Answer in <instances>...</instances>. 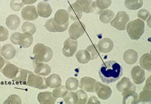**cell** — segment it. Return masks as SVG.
Instances as JSON below:
<instances>
[{
  "label": "cell",
  "mask_w": 151,
  "mask_h": 104,
  "mask_svg": "<svg viewBox=\"0 0 151 104\" xmlns=\"http://www.w3.org/2000/svg\"><path fill=\"white\" fill-rule=\"evenodd\" d=\"M122 66L116 61L109 60L101 65L99 70V76L104 83L109 84L119 80L122 75Z\"/></svg>",
  "instance_id": "6da1fadb"
},
{
  "label": "cell",
  "mask_w": 151,
  "mask_h": 104,
  "mask_svg": "<svg viewBox=\"0 0 151 104\" xmlns=\"http://www.w3.org/2000/svg\"><path fill=\"white\" fill-rule=\"evenodd\" d=\"M33 61L40 62H48L52 59L53 52L49 47L38 43L33 47Z\"/></svg>",
  "instance_id": "7a4b0ae2"
},
{
  "label": "cell",
  "mask_w": 151,
  "mask_h": 104,
  "mask_svg": "<svg viewBox=\"0 0 151 104\" xmlns=\"http://www.w3.org/2000/svg\"><path fill=\"white\" fill-rule=\"evenodd\" d=\"M145 24L144 21L137 19L129 22L127 25V32L129 36L133 40H138L145 31Z\"/></svg>",
  "instance_id": "3957f363"
},
{
  "label": "cell",
  "mask_w": 151,
  "mask_h": 104,
  "mask_svg": "<svg viewBox=\"0 0 151 104\" xmlns=\"http://www.w3.org/2000/svg\"><path fill=\"white\" fill-rule=\"evenodd\" d=\"M129 15L124 11H119L115 18L110 23L111 25L119 31H124L126 29L127 23L129 21Z\"/></svg>",
  "instance_id": "277c9868"
},
{
  "label": "cell",
  "mask_w": 151,
  "mask_h": 104,
  "mask_svg": "<svg viewBox=\"0 0 151 104\" xmlns=\"http://www.w3.org/2000/svg\"><path fill=\"white\" fill-rule=\"evenodd\" d=\"M45 77L33 74L30 72L27 79L26 85L34 87L39 89H44L48 88L45 82Z\"/></svg>",
  "instance_id": "5b68a950"
},
{
  "label": "cell",
  "mask_w": 151,
  "mask_h": 104,
  "mask_svg": "<svg viewBox=\"0 0 151 104\" xmlns=\"http://www.w3.org/2000/svg\"><path fill=\"white\" fill-rule=\"evenodd\" d=\"M86 29V25L82 22L79 21L74 22L68 29L70 38L73 40L78 39L85 33Z\"/></svg>",
  "instance_id": "8992f818"
},
{
  "label": "cell",
  "mask_w": 151,
  "mask_h": 104,
  "mask_svg": "<svg viewBox=\"0 0 151 104\" xmlns=\"http://www.w3.org/2000/svg\"><path fill=\"white\" fill-rule=\"evenodd\" d=\"M78 42L76 40L68 38L64 42V47L62 49L63 55L67 57H71L77 51Z\"/></svg>",
  "instance_id": "52a82bcc"
},
{
  "label": "cell",
  "mask_w": 151,
  "mask_h": 104,
  "mask_svg": "<svg viewBox=\"0 0 151 104\" xmlns=\"http://www.w3.org/2000/svg\"><path fill=\"white\" fill-rule=\"evenodd\" d=\"M95 91L98 97L102 100H106L109 98L112 93V91L109 86L98 81L96 83Z\"/></svg>",
  "instance_id": "ba28073f"
},
{
  "label": "cell",
  "mask_w": 151,
  "mask_h": 104,
  "mask_svg": "<svg viewBox=\"0 0 151 104\" xmlns=\"http://www.w3.org/2000/svg\"><path fill=\"white\" fill-rule=\"evenodd\" d=\"M74 3L81 11L86 14L93 13L96 8V1L92 0H77Z\"/></svg>",
  "instance_id": "9c48e42d"
},
{
  "label": "cell",
  "mask_w": 151,
  "mask_h": 104,
  "mask_svg": "<svg viewBox=\"0 0 151 104\" xmlns=\"http://www.w3.org/2000/svg\"><path fill=\"white\" fill-rule=\"evenodd\" d=\"M22 17L24 20L34 21L38 17L36 7L33 6H29L23 8L21 12Z\"/></svg>",
  "instance_id": "30bf717a"
},
{
  "label": "cell",
  "mask_w": 151,
  "mask_h": 104,
  "mask_svg": "<svg viewBox=\"0 0 151 104\" xmlns=\"http://www.w3.org/2000/svg\"><path fill=\"white\" fill-rule=\"evenodd\" d=\"M97 81L90 77H83L81 79L80 88L82 90L89 92H95L96 83Z\"/></svg>",
  "instance_id": "8fae6325"
},
{
  "label": "cell",
  "mask_w": 151,
  "mask_h": 104,
  "mask_svg": "<svg viewBox=\"0 0 151 104\" xmlns=\"http://www.w3.org/2000/svg\"><path fill=\"white\" fill-rule=\"evenodd\" d=\"M34 73L42 76H46L51 72V68L48 64L40 62L33 61Z\"/></svg>",
  "instance_id": "7c38bea8"
},
{
  "label": "cell",
  "mask_w": 151,
  "mask_h": 104,
  "mask_svg": "<svg viewBox=\"0 0 151 104\" xmlns=\"http://www.w3.org/2000/svg\"><path fill=\"white\" fill-rule=\"evenodd\" d=\"M131 73L133 82L136 84H141L145 80V71L139 66L133 67Z\"/></svg>",
  "instance_id": "4fadbf2b"
},
{
  "label": "cell",
  "mask_w": 151,
  "mask_h": 104,
  "mask_svg": "<svg viewBox=\"0 0 151 104\" xmlns=\"http://www.w3.org/2000/svg\"><path fill=\"white\" fill-rule=\"evenodd\" d=\"M45 28L51 32H63L67 30L68 25H60L54 21V18L48 19L45 24Z\"/></svg>",
  "instance_id": "5bb4252c"
},
{
  "label": "cell",
  "mask_w": 151,
  "mask_h": 104,
  "mask_svg": "<svg viewBox=\"0 0 151 104\" xmlns=\"http://www.w3.org/2000/svg\"><path fill=\"white\" fill-rule=\"evenodd\" d=\"M134 90L130 89L125 91L122 93L123 104H133L138 103L139 96Z\"/></svg>",
  "instance_id": "9a60e30c"
},
{
  "label": "cell",
  "mask_w": 151,
  "mask_h": 104,
  "mask_svg": "<svg viewBox=\"0 0 151 104\" xmlns=\"http://www.w3.org/2000/svg\"><path fill=\"white\" fill-rule=\"evenodd\" d=\"M19 68H18L14 64L8 63L6 64V66L1 71L6 77L13 80L18 74Z\"/></svg>",
  "instance_id": "2e32d148"
},
{
  "label": "cell",
  "mask_w": 151,
  "mask_h": 104,
  "mask_svg": "<svg viewBox=\"0 0 151 104\" xmlns=\"http://www.w3.org/2000/svg\"><path fill=\"white\" fill-rule=\"evenodd\" d=\"M54 19L59 25H68L69 24V15L67 11L65 9L58 10L55 14Z\"/></svg>",
  "instance_id": "e0dca14e"
},
{
  "label": "cell",
  "mask_w": 151,
  "mask_h": 104,
  "mask_svg": "<svg viewBox=\"0 0 151 104\" xmlns=\"http://www.w3.org/2000/svg\"><path fill=\"white\" fill-rule=\"evenodd\" d=\"M117 90L120 92H123L128 90H136V86L131 82L129 78L124 77L117 83L116 85Z\"/></svg>",
  "instance_id": "ac0fdd59"
},
{
  "label": "cell",
  "mask_w": 151,
  "mask_h": 104,
  "mask_svg": "<svg viewBox=\"0 0 151 104\" xmlns=\"http://www.w3.org/2000/svg\"><path fill=\"white\" fill-rule=\"evenodd\" d=\"M100 52L103 53H108L112 51L114 47L113 41L109 38L101 39L97 45Z\"/></svg>",
  "instance_id": "d6986e66"
},
{
  "label": "cell",
  "mask_w": 151,
  "mask_h": 104,
  "mask_svg": "<svg viewBox=\"0 0 151 104\" xmlns=\"http://www.w3.org/2000/svg\"><path fill=\"white\" fill-rule=\"evenodd\" d=\"M37 9L38 15L45 18L49 17L52 12L51 6L48 3L45 1H42L38 3Z\"/></svg>",
  "instance_id": "ffe728a7"
},
{
  "label": "cell",
  "mask_w": 151,
  "mask_h": 104,
  "mask_svg": "<svg viewBox=\"0 0 151 104\" xmlns=\"http://www.w3.org/2000/svg\"><path fill=\"white\" fill-rule=\"evenodd\" d=\"M37 100L41 104H54L57 100L52 92H40L38 95Z\"/></svg>",
  "instance_id": "44dd1931"
},
{
  "label": "cell",
  "mask_w": 151,
  "mask_h": 104,
  "mask_svg": "<svg viewBox=\"0 0 151 104\" xmlns=\"http://www.w3.org/2000/svg\"><path fill=\"white\" fill-rule=\"evenodd\" d=\"M1 54L6 60H10L15 56L16 51L14 46L11 44H6L2 47Z\"/></svg>",
  "instance_id": "7402d4cb"
},
{
  "label": "cell",
  "mask_w": 151,
  "mask_h": 104,
  "mask_svg": "<svg viewBox=\"0 0 151 104\" xmlns=\"http://www.w3.org/2000/svg\"><path fill=\"white\" fill-rule=\"evenodd\" d=\"M68 13L71 20L77 21H78L82 17L83 12L81 11L76 4L73 3L68 7Z\"/></svg>",
  "instance_id": "603a6c76"
},
{
  "label": "cell",
  "mask_w": 151,
  "mask_h": 104,
  "mask_svg": "<svg viewBox=\"0 0 151 104\" xmlns=\"http://www.w3.org/2000/svg\"><path fill=\"white\" fill-rule=\"evenodd\" d=\"M46 84L50 89L57 88L61 85L62 80L58 75L53 74L45 79Z\"/></svg>",
  "instance_id": "cb8c5ba5"
},
{
  "label": "cell",
  "mask_w": 151,
  "mask_h": 104,
  "mask_svg": "<svg viewBox=\"0 0 151 104\" xmlns=\"http://www.w3.org/2000/svg\"><path fill=\"white\" fill-rule=\"evenodd\" d=\"M138 58L137 52L133 49L127 50L124 54V60L127 64L132 65L136 63Z\"/></svg>",
  "instance_id": "d4e9b609"
},
{
  "label": "cell",
  "mask_w": 151,
  "mask_h": 104,
  "mask_svg": "<svg viewBox=\"0 0 151 104\" xmlns=\"http://www.w3.org/2000/svg\"><path fill=\"white\" fill-rule=\"evenodd\" d=\"M20 19L18 16L11 15L7 17L6 19V25L9 29L16 30L19 27L20 24Z\"/></svg>",
  "instance_id": "484cf974"
},
{
  "label": "cell",
  "mask_w": 151,
  "mask_h": 104,
  "mask_svg": "<svg viewBox=\"0 0 151 104\" xmlns=\"http://www.w3.org/2000/svg\"><path fill=\"white\" fill-rule=\"evenodd\" d=\"M99 19L103 23H109L113 19L115 14L112 10L110 9L101 10L100 12Z\"/></svg>",
  "instance_id": "4316f807"
},
{
  "label": "cell",
  "mask_w": 151,
  "mask_h": 104,
  "mask_svg": "<svg viewBox=\"0 0 151 104\" xmlns=\"http://www.w3.org/2000/svg\"><path fill=\"white\" fill-rule=\"evenodd\" d=\"M29 72L30 71L28 70L20 68L18 74L13 80L17 83L26 84Z\"/></svg>",
  "instance_id": "83f0119b"
},
{
  "label": "cell",
  "mask_w": 151,
  "mask_h": 104,
  "mask_svg": "<svg viewBox=\"0 0 151 104\" xmlns=\"http://www.w3.org/2000/svg\"><path fill=\"white\" fill-rule=\"evenodd\" d=\"M76 57L78 61L81 63H88L91 60V56L86 50H81L76 54Z\"/></svg>",
  "instance_id": "f1b7e54d"
},
{
  "label": "cell",
  "mask_w": 151,
  "mask_h": 104,
  "mask_svg": "<svg viewBox=\"0 0 151 104\" xmlns=\"http://www.w3.org/2000/svg\"><path fill=\"white\" fill-rule=\"evenodd\" d=\"M33 41L32 35L29 33H22L20 45L24 48H28L32 44Z\"/></svg>",
  "instance_id": "f546056e"
},
{
  "label": "cell",
  "mask_w": 151,
  "mask_h": 104,
  "mask_svg": "<svg viewBox=\"0 0 151 104\" xmlns=\"http://www.w3.org/2000/svg\"><path fill=\"white\" fill-rule=\"evenodd\" d=\"M143 5V0H125L124 1L125 7L130 10H137L142 7Z\"/></svg>",
  "instance_id": "4dcf8cb0"
},
{
  "label": "cell",
  "mask_w": 151,
  "mask_h": 104,
  "mask_svg": "<svg viewBox=\"0 0 151 104\" xmlns=\"http://www.w3.org/2000/svg\"><path fill=\"white\" fill-rule=\"evenodd\" d=\"M151 55L150 53H146L143 55L139 60V64L142 68L149 72L151 69Z\"/></svg>",
  "instance_id": "1f68e13d"
},
{
  "label": "cell",
  "mask_w": 151,
  "mask_h": 104,
  "mask_svg": "<svg viewBox=\"0 0 151 104\" xmlns=\"http://www.w3.org/2000/svg\"><path fill=\"white\" fill-rule=\"evenodd\" d=\"M79 87V81L77 78L71 77L66 81L65 87L68 90L75 91Z\"/></svg>",
  "instance_id": "d6a6232c"
},
{
  "label": "cell",
  "mask_w": 151,
  "mask_h": 104,
  "mask_svg": "<svg viewBox=\"0 0 151 104\" xmlns=\"http://www.w3.org/2000/svg\"><path fill=\"white\" fill-rule=\"evenodd\" d=\"M68 90L64 85H60L52 91V94L54 97L57 99L58 98L64 97L68 92Z\"/></svg>",
  "instance_id": "836d02e7"
},
{
  "label": "cell",
  "mask_w": 151,
  "mask_h": 104,
  "mask_svg": "<svg viewBox=\"0 0 151 104\" xmlns=\"http://www.w3.org/2000/svg\"><path fill=\"white\" fill-rule=\"evenodd\" d=\"M22 29L24 33H29L33 35L37 31V28L34 24L29 22H24L22 26Z\"/></svg>",
  "instance_id": "e575fe53"
},
{
  "label": "cell",
  "mask_w": 151,
  "mask_h": 104,
  "mask_svg": "<svg viewBox=\"0 0 151 104\" xmlns=\"http://www.w3.org/2000/svg\"><path fill=\"white\" fill-rule=\"evenodd\" d=\"M151 90L148 89H143V90L139 93L138 98V103L139 102H149L151 101Z\"/></svg>",
  "instance_id": "d590c367"
},
{
  "label": "cell",
  "mask_w": 151,
  "mask_h": 104,
  "mask_svg": "<svg viewBox=\"0 0 151 104\" xmlns=\"http://www.w3.org/2000/svg\"><path fill=\"white\" fill-rule=\"evenodd\" d=\"M86 50L90 54L91 60L97 59L100 55V51H99L97 45L95 44L90 45L88 47Z\"/></svg>",
  "instance_id": "8d00e7d4"
},
{
  "label": "cell",
  "mask_w": 151,
  "mask_h": 104,
  "mask_svg": "<svg viewBox=\"0 0 151 104\" xmlns=\"http://www.w3.org/2000/svg\"><path fill=\"white\" fill-rule=\"evenodd\" d=\"M64 102L65 104H77L78 99H77V94L76 92H68L67 94L63 97Z\"/></svg>",
  "instance_id": "74e56055"
},
{
  "label": "cell",
  "mask_w": 151,
  "mask_h": 104,
  "mask_svg": "<svg viewBox=\"0 0 151 104\" xmlns=\"http://www.w3.org/2000/svg\"><path fill=\"white\" fill-rule=\"evenodd\" d=\"M76 93L77 94L78 102L77 104H85L86 103L88 99L87 93L83 90L77 91Z\"/></svg>",
  "instance_id": "f35d334b"
},
{
  "label": "cell",
  "mask_w": 151,
  "mask_h": 104,
  "mask_svg": "<svg viewBox=\"0 0 151 104\" xmlns=\"http://www.w3.org/2000/svg\"><path fill=\"white\" fill-rule=\"evenodd\" d=\"M24 6V4L23 3L22 0H12L10 1V8L14 11H20Z\"/></svg>",
  "instance_id": "ab89813d"
},
{
  "label": "cell",
  "mask_w": 151,
  "mask_h": 104,
  "mask_svg": "<svg viewBox=\"0 0 151 104\" xmlns=\"http://www.w3.org/2000/svg\"><path fill=\"white\" fill-rule=\"evenodd\" d=\"M111 4V0H96V7L101 10L109 8Z\"/></svg>",
  "instance_id": "60d3db41"
},
{
  "label": "cell",
  "mask_w": 151,
  "mask_h": 104,
  "mask_svg": "<svg viewBox=\"0 0 151 104\" xmlns=\"http://www.w3.org/2000/svg\"><path fill=\"white\" fill-rule=\"evenodd\" d=\"M22 101L20 97L17 95L13 94L10 95L3 104H22Z\"/></svg>",
  "instance_id": "b9f144b4"
},
{
  "label": "cell",
  "mask_w": 151,
  "mask_h": 104,
  "mask_svg": "<svg viewBox=\"0 0 151 104\" xmlns=\"http://www.w3.org/2000/svg\"><path fill=\"white\" fill-rule=\"evenodd\" d=\"M9 33L6 28L0 25V42H4L9 38Z\"/></svg>",
  "instance_id": "7bdbcfd3"
},
{
  "label": "cell",
  "mask_w": 151,
  "mask_h": 104,
  "mask_svg": "<svg viewBox=\"0 0 151 104\" xmlns=\"http://www.w3.org/2000/svg\"><path fill=\"white\" fill-rule=\"evenodd\" d=\"M22 35V33L19 32L13 33L10 37L11 43L15 45H20Z\"/></svg>",
  "instance_id": "ee69618b"
},
{
  "label": "cell",
  "mask_w": 151,
  "mask_h": 104,
  "mask_svg": "<svg viewBox=\"0 0 151 104\" xmlns=\"http://www.w3.org/2000/svg\"><path fill=\"white\" fill-rule=\"evenodd\" d=\"M150 16V13L148 10L146 9H141L139 10L137 13V17L139 18L143 19L144 21H146Z\"/></svg>",
  "instance_id": "f6af8a7d"
},
{
  "label": "cell",
  "mask_w": 151,
  "mask_h": 104,
  "mask_svg": "<svg viewBox=\"0 0 151 104\" xmlns=\"http://www.w3.org/2000/svg\"><path fill=\"white\" fill-rule=\"evenodd\" d=\"M88 104H100L101 102L98 100L97 98L95 96H92L88 100Z\"/></svg>",
  "instance_id": "bcb514c9"
},
{
  "label": "cell",
  "mask_w": 151,
  "mask_h": 104,
  "mask_svg": "<svg viewBox=\"0 0 151 104\" xmlns=\"http://www.w3.org/2000/svg\"><path fill=\"white\" fill-rule=\"evenodd\" d=\"M37 1V0H22V2L24 5H28L34 4Z\"/></svg>",
  "instance_id": "7dc6e473"
},
{
  "label": "cell",
  "mask_w": 151,
  "mask_h": 104,
  "mask_svg": "<svg viewBox=\"0 0 151 104\" xmlns=\"http://www.w3.org/2000/svg\"><path fill=\"white\" fill-rule=\"evenodd\" d=\"M144 89L151 90V76L147 79Z\"/></svg>",
  "instance_id": "c3c4849f"
},
{
  "label": "cell",
  "mask_w": 151,
  "mask_h": 104,
  "mask_svg": "<svg viewBox=\"0 0 151 104\" xmlns=\"http://www.w3.org/2000/svg\"><path fill=\"white\" fill-rule=\"evenodd\" d=\"M5 60L0 55V71L3 68V67L5 65Z\"/></svg>",
  "instance_id": "681fc988"
},
{
  "label": "cell",
  "mask_w": 151,
  "mask_h": 104,
  "mask_svg": "<svg viewBox=\"0 0 151 104\" xmlns=\"http://www.w3.org/2000/svg\"><path fill=\"white\" fill-rule=\"evenodd\" d=\"M1 46H0V54H1Z\"/></svg>",
  "instance_id": "f907efd6"
}]
</instances>
